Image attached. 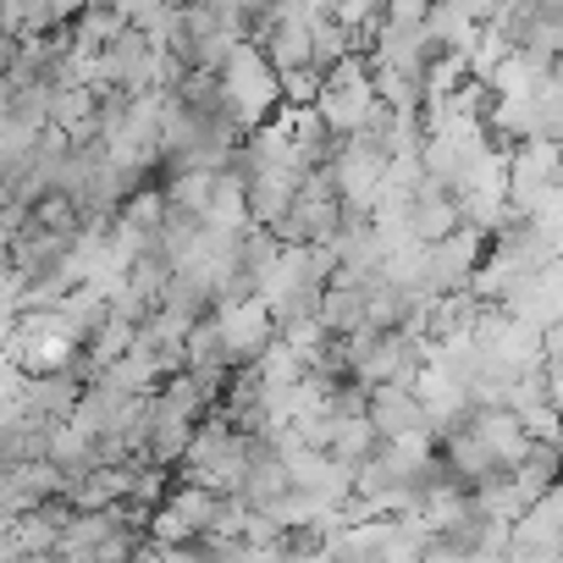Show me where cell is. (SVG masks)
<instances>
[{
    "instance_id": "cell-1",
    "label": "cell",
    "mask_w": 563,
    "mask_h": 563,
    "mask_svg": "<svg viewBox=\"0 0 563 563\" xmlns=\"http://www.w3.org/2000/svg\"><path fill=\"white\" fill-rule=\"evenodd\" d=\"M216 84H221V106H227V117H232L243 133L260 128V122H271V117L282 111V73L265 62V51H260L254 40H243V45L221 62Z\"/></svg>"
},
{
    "instance_id": "cell-6",
    "label": "cell",
    "mask_w": 563,
    "mask_h": 563,
    "mask_svg": "<svg viewBox=\"0 0 563 563\" xmlns=\"http://www.w3.org/2000/svg\"><path fill=\"white\" fill-rule=\"evenodd\" d=\"M508 541L519 552H541V558H563V481L547 486L514 525H508Z\"/></svg>"
},
{
    "instance_id": "cell-12",
    "label": "cell",
    "mask_w": 563,
    "mask_h": 563,
    "mask_svg": "<svg viewBox=\"0 0 563 563\" xmlns=\"http://www.w3.org/2000/svg\"><path fill=\"white\" fill-rule=\"evenodd\" d=\"M558 448H563V409H558Z\"/></svg>"
},
{
    "instance_id": "cell-14",
    "label": "cell",
    "mask_w": 563,
    "mask_h": 563,
    "mask_svg": "<svg viewBox=\"0 0 563 563\" xmlns=\"http://www.w3.org/2000/svg\"><path fill=\"white\" fill-rule=\"evenodd\" d=\"M558 29H563V0H558Z\"/></svg>"
},
{
    "instance_id": "cell-8",
    "label": "cell",
    "mask_w": 563,
    "mask_h": 563,
    "mask_svg": "<svg viewBox=\"0 0 563 563\" xmlns=\"http://www.w3.org/2000/svg\"><path fill=\"white\" fill-rule=\"evenodd\" d=\"M371 426H376L382 442L409 437V431H426L420 393H415V387H371Z\"/></svg>"
},
{
    "instance_id": "cell-7",
    "label": "cell",
    "mask_w": 563,
    "mask_h": 563,
    "mask_svg": "<svg viewBox=\"0 0 563 563\" xmlns=\"http://www.w3.org/2000/svg\"><path fill=\"white\" fill-rule=\"evenodd\" d=\"M404 227H409L415 243H437V238H448L453 227H464V221H459V199H453L442 183L426 177V183L404 199Z\"/></svg>"
},
{
    "instance_id": "cell-4",
    "label": "cell",
    "mask_w": 563,
    "mask_h": 563,
    "mask_svg": "<svg viewBox=\"0 0 563 563\" xmlns=\"http://www.w3.org/2000/svg\"><path fill=\"white\" fill-rule=\"evenodd\" d=\"M481 260H486V232H475V227H453L448 238L426 243V294L431 299L470 294Z\"/></svg>"
},
{
    "instance_id": "cell-13",
    "label": "cell",
    "mask_w": 563,
    "mask_h": 563,
    "mask_svg": "<svg viewBox=\"0 0 563 563\" xmlns=\"http://www.w3.org/2000/svg\"><path fill=\"white\" fill-rule=\"evenodd\" d=\"M552 139H558V144H563V117H558V128H552Z\"/></svg>"
},
{
    "instance_id": "cell-15",
    "label": "cell",
    "mask_w": 563,
    "mask_h": 563,
    "mask_svg": "<svg viewBox=\"0 0 563 563\" xmlns=\"http://www.w3.org/2000/svg\"><path fill=\"white\" fill-rule=\"evenodd\" d=\"M492 7H497V0H492Z\"/></svg>"
},
{
    "instance_id": "cell-10",
    "label": "cell",
    "mask_w": 563,
    "mask_h": 563,
    "mask_svg": "<svg viewBox=\"0 0 563 563\" xmlns=\"http://www.w3.org/2000/svg\"><path fill=\"white\" fill-rule=\"evenodd\" d=\"M321 84H327L321 67H294V73H282V106H316V100H321Z\"/></svg>"
},
{
    "instance_id": "cell-2",
    "label": "cell",
    "mask_w": 563,
    "mask_h": 563,
    "mask_svg": "<svg viewBox=\"0 0 563 563\" xmlns=\"http://www.w3.org/2000/svg\"><path fill=\"white\" fill-rule=\"evenodd\" d=\"M316 117H321L338 139L371 133V128L387 117V106H382V95H376V78H371V62H365V56H349V62H338V67L327 73L321 100H316Z\"/></svg>"
},
{
    "instance_id": "cell-11",
    "label": "cell",
    "mask_w": 563,
    "mask_h": 563,
    "mask_svg": "<svg viewBox=\"0 0 563 563\" xmlns=\"http://www.w3.org/2000/svg\"><path fill=\"white\" fill-rule=\"evenodd\" d=\"M431 7H437V0H387L382 23H398V29H420V23L431 18Z\"/></svg>"
},
{
    "instance_id": "cell-9",
    "label": "cell",
    "mask_w": 563,
    "mask_h": 563,
    "mask_svg": "<svg viewBox=\"0 0 563 563\" xmlns=\"http://www.w3.org/2000/svg\"><path fill=\"white\" fill-rule=\"evenodd\" d=\"M382 448V437H376V426H371V415H338V431H332V442H327V453L338 459V464H349V470H360L371 453Z\"/></svg>"
},
{
    "instance_id": "cell-5",
    "label": "cell",
    "mask_w": 563,
    "mask_h": 563,
    "mask_svg": "<svg viewBox=\"0 0 563 563\" xmlns=\"http://www.w3.org/2000/svg\"><path fill=\"white\" fill-rule=\"evenodd\" d=\"M497 310H508L514 321H525V327H536V332L563 327V260H547L541 271L519 276L514 288L503 294Z\"/></svg>"
},
{
    "instance_id": "cell-3",
    "label": "cell",
    "mask_w": 563,
    "mask_h": 563,
    "mask_svg": "<svg viewBox=\"0 0 563 563\" xmlns=\"http://www.w3.org/2000/svg\"><path fill=\"white\" fill-rule=\"evenodd\" d=\"M210 332H216V349H221V360L232 371L254 365L276 343V321H271V310L260 299H227V305H216L210 310Z\"/></svg>"
}]
</instances>
